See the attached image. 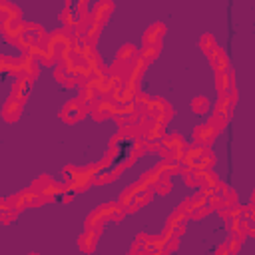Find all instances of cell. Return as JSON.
I'll return each instance as SVG.
<instances>
[{
  "instance_id": "6da1fadb",
  "label": "cell",
  "mask_w": 255,
  "mask_h": 255,
  "mask_svg": "<svg viewBox=\"0 0 255 255\" xmlns=\"http://www.w3.org/2000/svg\"><path fill=\"white\" fill-rule=\"evenodd\" d=\"M185 147H187V143H185V139L179 133H169V135H163V139H161L159 155L163 159H167V161L179 163V159L183 157Z\"/></svg>"
},
{
  "instance_id": "7a4b0ae2",
  "label": "cell",
  "mask_w": 255,
  "mask_h": 255,
  "mask_svg": "<svg viewBox=\"0 0 255 255\" xmlns=\"http://www.w3.org/2000/svg\"><path fill=\"white\" fill-rule=\"evenodd\" d=\"M171 106L165 102V100H161V98H155V100H149V104L145 106V116L149 118V120H157V122H161V124H167L169 120H171Z\"/></svg>"
},
{
  "instance_id": "3957f363",
  "label": "cell",
  "mask_w": 255,
  "mask_h": 255,
  "mask_svg": "<svg viewBox=\"0 0 255 255\" xmlns=\"http://www.w3.org/2000/svg\"><path fill=\"white\" fill-rule=\"evenodd\" d=\"M116 207H118V201H116V203H104V205H100L96 211H92V213L88 215V219H86V229L102 227L106 221H110V217H112V213H114Z\"/></svg>"
},
{
  "instance_id": "277c9868",
  "label": "cell",
  "mask_w": 255,
  "mask_h": 255,
  "mask_svg": "<svg viewBox=\"0 0 255 255\" xmlns=\"http://www.w3.org/2000/svg\"><path fill=\"white\" fill-rule=\"evenodd\" d=\"M112 10H114V2H110V0H102V2L92 4V8H90V22L104 26L108 16L112 14Z\"/></svg>"
},
{
  "instance_id": "5b68a950",
  "label": "cell",
  "mask_w": 255,
  "mask_h": 255,
  "mask_svg": "<svg viewBox=\"0 0 255 255\" xmlns=\"http://www.w3.org/2000/svg\"><path fill=\"white\" fill-rule=\"evenodd\" d=\"M90 112H92V118H94V120L102 122V120H106V118H114V116L118 114V104H114L110 98H104V100L98 102Z\"/></svg>"
},
{
  "instance_id": "8992f818",
  "label": "cell",
  "mask_w": 255,
  "mask_h": 255,
  "mask_svg": "<svg viewBox=\"0 0 255 255\" xmlns=\"http://www.w3.org/2000/svg\"><path fill=\"white\" fill-rule=\"evenodd\" d=\"M86 114H88V110H86L78 100H72V102H68V104L64 106V110H62L60 118H62L64 122H68V124H74V122L82 120Z\"/></svg>"
},
{
  "instance_id": "52a82bcc",
  "label": "cell",
  "mask_w": 255,
  "mask_h": 255,
  "mask_svg": "<svg viewBox=\"0 0 255 255\" xmlns=\"http://www.w3.org/2000/svg\"><path fill=\"white\" fill-rule=\"evenodd\" d=\"M217 129H213L209 124H201V126H197L195 129H193V139H195V145H203V147H207L215 137H217Z\"/></svg>"
},
{
  "instance_id": "ba28073f",
  "label": "cell",
  "mask_w": 255,
  "mask_h": 255,
  "mask_svg": "<svg viewBox=\"0 0 255 255\" xmlns=\"http://www.w3.org/2000/svg\"><path fill=\"white\" fill-rule=\"evenodd\" d=\"M163 34H165V26L161 24V22H155V24H151L145 32H143V38H141V42H143V46H151V44H161V38H163Z\"/></svg>"
},
{
  "instance_id": "9c48e42d",
  "label": "cell",
  "mask_w": 255,
  "mask_h": 255,
  "mask_svg": "<svg viewBox=\"0 0 255 255\" xmlns=\"http://www.w3.org/2000/svg\"><path fill=\"white\" fill-rule=\"evenodd\" d=\"M233 86H235V72L227 70V72H217L215 74V88H217L219 94H227Z\"/></svg>"
},
{
  "instance_id": "30bf717a",
  "label": "cell",
  "mask_w": 255,
  "mask_h": 255,
  "mask_svg": "<svg viewBox=\"0 0 255 255\" xmlns=\"http://www.w3.org/2000/svg\"><path fill=\"white\" fill-rule=\"evenodd\" d=\"M100 233H102V227H96V229H86V233H84V235L78 239V247H80L82 251L90 253V251L96 247Z\"/></svg>"
},
{
  "instance_id": "8fae6325",
  "label": "cell",
  "mask_w": 255,
  "mask_h": 255,
  "mask_svg": "<svg viewBox=\"0 0 255 255\" xmlns=\"http://www.w3.org/2000/svg\"><path fill=\"white\" fill-rule=\"evenodd\" d=\"M209 62H211V66H213V70H215V74L217 72H227L229 70V60H227V56H225V52L217 46L209 56Z\"/></svg>"
},
{
  "instance_id": "7c38bea8",
  "label": "cell",
  "mask_w": 255,
  "mask_h": 255,
  "mask_svg": "<svg viewBox=\"0 0 255 255\" xmlns=\"http://www.w3.org/2000/svg\"><path fill=\"white\" fill-rule=\"evenodd\" d=\"M20 112H22V104L12 100V98H8V102L4 104V110H2V118L12 124V122H16L20 118Z\"/></svg>"
},
{
  "instance_id": "4fadbf2b",
  "label": "cell",
  "mask_w": 255,
  "mask_h": 255,
  "mask_svg": "<svg viewBox=\"0 0 255 255\" xmlns=\"http://www.w3.org/2000/svg\"><path fill=\"white\" fill-rule=\"evenodd\" d=\"M233 106H235V104L229 100L227 94H219V100H217V104H215V116H221V118L229 120V116H231V112H233Z\"/></svg>"
},
{
  "instance_id": "5bb4252c",
  "label": "cell",
  "mask_w": 255,
  "mask_h": 255,
  "mask_svg": "<svg viewBox=\"0 0 255 255\" xmlns=\"http://www.w3.org/2000/svg\"><path fill=\"white\" fill-rule=\"evenodd\" d=\"M135 58H137V50H135V46L128 44V46H122V48H120V52H118V56H116V62L129 66Z\"/></svg>"
},
{
  "instance_id": "9a60e30c",
  "label": "cell",
  "mask_w": 255,
  "mask_h": 255,
  "mask_svg": "<svg viewBox=\"0 0 255 255\" xmlns=\"http://www.w3.org/2000/svg\"><path fill=\"white\" fill-rule=\"evenodd\" d=\"M62 22H64V28H72L76 22H78V18H76V12H74V2H66V6H64V10H62Z\"/></svg>"
},
{
  "instance_id": "2e32d148",
  "label": "cell",
  "mask_w": 255,
  "mask_h": 255,
  "mask_svg": "<svg viewBox=\"0 0 255 255\" xmlns=\"http://www.w3.org/2000/svg\"><path fill=\"white\" fill-rule=\"evenodd\" d=\"M6 18H20V8L14 6L12 2L0 0V20H6Z\"/></svg>"
},
{
  "instance_id": "e0dca14e",
  "label": "cell",
  "mask_w": 255,
  "mask_h": 255,
  "mask_svg": "<svg viewBox=\"0 0 255 255\" xmlns=\"http://www.w3.org/2000/svg\"><path fill=\"white\" fill-rule=\"evenodd\" d=\"M159 50H161V44H151V46H143V50L137 54L141 60H145L147 64L151 62V60H155L157 58V54H159Z\"/></svg>"
},
{
  "instance_id": "ac0fdd59",
  "label": "cell",
  "mask_w": 255,
  "mask_h": 255,
  "mask_svg": "<svg viewBox=\"0 0 255 255\" xmlns=\"http://www.w3.org/2000/svg\"><path fill=\"white\" fill-rule=\"evenodd\" d=\"M6 203H8V207H10V211H12V213H18V211H22L24 207H28V205H26V199L22 197V193L6 197Z\"/></svg>"
},
{
  "instance_id": "d6986e66",
  "label": "cell",
  "mask_w": 255,
  "mask_h": 255,
  "mask_svg": "<svg viewBox=\"0 0 255 255\" xmlns=\"http://www.w3.org/2000/svg\"><path fill=\"white\" fill-rule=\"evenodd\" d=\"M199 46H201V50H203L207 56H209V54H211V52L217 48L215 38H213L211 34H203V36H201V40H199Z\"/></svg>"
},
{
  "instance_id": "ffe728a7",
  "label": "cell",
  "mask_w": 255,
  "mask_h": 255,
  "mask_svg": "<svg viewBox=\"0 0 255 255\" xmlns=\"http://www.w3.org/2000/svg\"><path fill=\"white\" fill-rule=\"evenodd\" d=\"M14 217H16V213L10 211L6 199H0V223H10Z\"/></svg>"
},
{
  "instance_id": "44dd1931",
  "label": "cell",
  "mask_w": 255,
  "mask_h": 255,
  "mask_svg": "<svg viewBox=\"0 0 255 255\" xmlns=\"http://www.w3.org/2000/svg\"><path fill=\"white\" fill-rule=\"evenodd\" d=\"M243 239H245V235H231V239L225 243V245H227V251H229V255H235V253L239 251V247H241Z\"/></svg>"
},
{
  "instance_id": "7402d4cb",
  "label": "cell",
  "mask_w": 255,
  "mask_h": 255,
  "mask_svg": "<svg viewBox=\"0 0 255 255\" xmlns=\"http://www.w3.org/2000/svg\"><path fill=\"white\" fill-rule=\"evenodd\" d=\"M191 106H193V110H195V114H205L207 110H209V100L207 98H203V96H199V98H195L193 102H191Z\"/></svg>"
},
{
  "instance_id": "603a6c76",
  "label": "cell",
  "mask_w": 255,
  "mask_h": 255,
  "mask_svg": "<svg viewBox=\"0 0 255 255\" xmlns=\"http://www.w3.org/2000/svg\"><path fill=\"white\" fill-rule=\"evenodd\" d=\"M171 189V181H169V177H161L155 185H153V191H157V193H167Z\"/></svg>"
},
{
  "instance_id": "cb8c5ba5",
  "label": "cell",
  "mask_w": 255,
  "mask_h": 255,
  "mask_svg": "<svg viewBox=\"0 0 255 255\" xmlns=\"http://www.w3.org/2000/svg\"><path fill=\"white\" fill-rule=\"evenodd\" d=\"M207 124H209L213 129H217V131H219V129H223V128H225L227 120H225V118H221V116H215V114H213V116L209 118V122H207Z\"/></svg>"
},
{
  "instance_id": "d4e9b609",
  "label": "cell",
  "mask_w": 255,
  "mask_h": 255,
  "mask_svg": "<svg viewBox=\"0 0 255 255\" xmlns=\"http://www.w3.org/2000/svg\"><path fill=\"white\" fill-rule=\"evenodd\" d=\"M189 203H191V207H193V209H197V207H201V205H205V203H207V197H205L201 191H197L195 195H191V197H189Z\"/></svg>"
},
{
  "instance_id": "484cf974",
  "label": "cell",
  "mask_w": 255,
  "mask_h": 255,
  "mask_svg": "<svg viewBox=\"0 0 255 255\" xmlns=\"http://www.w3.org/2000/svg\"><path fill=\"white\" fill-rule=\"evenodd\" d=\"M215 255H229V251H227V245H225V243H223V245H219Z\"/></svg>"
},
{
  "instance_id": "4316f807",
  "label": "cell",
  "mask_w": 255,
  "mask_h": 255,
  "mask_svg": "<svg viewBox=\"0 0 255 255\" xmlns=\"http://www.w3.org/2000/svg\"><path fill=\"white\" fill-rule=\"evenodd\" d=\"M129 255H143V253H129Z\"/></svg>"
},
{
  "instance_id": "83f0119b",
  "label": "cell",
  "mask_w": 255,
  "mask_h": 255,
  "mask_svg": "<svg viewBox=\"0 0 255 255\" xmlns=\"http://www.w3.org/2000/svg\"><path fill=\"white\" fill-rule=\"evenodd\" d=\"M30 255H36V253H30Z\"/></svg>"
}]
</instances>
